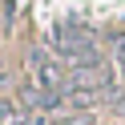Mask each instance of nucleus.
Wrapping results in <instances>:
<instances>
[{
    "label": "nucleus",
    "mask_w": 125,
    "mask_h": 125,
    "mask_svg": "<svg viewBox=\"0 0 125 125\" xmlns=\"http://www.w3.org/2000/svg\"><path fill=\"white\" fill-rule=\"evenodd\" d=\"M28 73H32V85H41V89H61V85H65L61 57L49 52L44 44H36V49L28 52Z\"/></svg>",
    "instance_id": "1"
},
{
    "label": "nucleus",
    "mask_w": 125,
    "mask_h": 125,
    "mask_svg": "<svg viewBox=\"0 0 125 125\" xmlns=\"http://www.w3.org/2000/svg\"><path fill=\"white\" fill-rule=\"evenodd\" d=\"M113 61L121 65V73H125V28H121V32L113 36Z\"/></svg>",
    "instance_id": "2"
}]
</instances>
